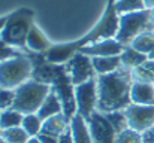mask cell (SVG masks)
<instances>
[{"instance_id": "5bb4252c", "label": "cell", "mask_w": 154, "mask_h": 143, "mask_svg": "<svg viewBox=\"0 0 154 143\" xmlns=\"http://www.w3.org/2000/svg\"><path fill=\"white\" fill-rule=\"evenodd\" d=\"M69 122H70V119H69L64 113L54 115L51 118L44 119L41 133L51 134V136H55V137H60L66 130H69Z\"/></svg>"}, {"instance_id": "9c48e42d", "label": "cell", "mask_w": 154, "mask_h": 143, "mask_svg": "<svg viewBox=\"0 0 154 143\" xmlns=\"http://www.w3.org/2000/svg\"><path fill=\"white\" fill-rule=\"evenodd\" d=\"M87 124L93 143H115L117 131L114 130L105 113L96 110L87 118Z\"/></svg>"}, {"instance_id": "8fae6325", "label": "cell", "mask_w": 154, "mask_h": 143, "mask_svg": "<svg viewBox=\"0 0 154 143\" xmlns=\"http://www.w3.org/2000/svg\"><path fill=\"white\" fill-rule=\"evenodd\" d=\"M52 45L50 43L48 37L44 34V31L33 24L29 36H27V42H26V51L29 52H35V54H45Z\"/></svg>"}, {"instance_id": "ffe728a7", "label": "cell", "mask_w": 154, "mask_h": 143, "mask_svg": "<svg viewBox=\"0 0 154 143\" xmlns=\"http://www.w3.org/2000/svg\"><path fill=\"white\" fill-rule=\"evenodd\" d=\"M42 122H44V121L39 118L38 113H27V115H24V118H23L21 127L26 130V133H27L30 137H35V136H38V134L41 133V130H42Z\"/></svg>"}, {"instance_id": "277c9868", "label": "cell", "mask_w": 154, "mask_h": 143, "mask_svg": "<svg viewBox=\"0 0 154 143\" xmlns=\"http://www.w3.org/2000/svg\"><path fill=\"white\" fill-rule=\"evenodd\" d=\"M144 31H154V25L151 22V16H150V9H142V10L120 15L118 31H117L115 39L124 46H129Z\"/></svg>"}, {"instance_id": "e575fe53", "label": "cell", "mask_w": 154, "mask_h": 143, "mask_svg": "<svg viewBox=\"0 0 154 143\" xmlns=\"http://www.w3.org/2000/svg\"><path fill=\"white\" fill-rule=\"evenodd\" d=\"M150 16H151V22H153V25H154V7L150 9Z\"/></svg>"}, {"instance_id": "2e32d148", "label": "cell", "mask_w": 154, "mask_h": 143, "mask_svg": "<svg viewBox=\"0 0 154 143\" xmlns=\"http://www.w3.org/2000/svg\"><path fill=\"white\" fill-rule=\"evenodd\" d=\"M120 60H121V67H123V69L133 70L135 67L142 66V64L148 60V57L129 45V46H124L123 52L120 54Z\"/></svg>"}, {"instance_id": "7a4b0ae2", "label": "cell", "mask_w": 154, "mask_h": 143, "mask_svg": "<svg viewBox=\"0 0 154 143\" xmlns=\"http://www.w3.org/2000/svg\"><path fill=\"white\" fill-rule=\"evenodd\" d=\"M33 24V12L27 7H21L6 16V22L0 30V40L20 51H26L27 36Z\"/></svg>"}, {"instance_id": "74e56055", "label": "cell", "mask_w": 154, "mask_h": 143, "mask_svg": "<svg viewBox=\"0 0 154 143\" xmlns=\"http://www.w3.org/2000/svg\"><path fill=\"white\" fill-rule=\"evenodd\" d=\"M0 133H2V130H0Z\"/></svg>"}, {"instance_id": "1f68e13d", "label": "cell", "mask_w": 154, "mask_h": 143, "mask_svg": "<svg viewBox=\"0 0 154 143\" xmlns=\"http://www.w3.org/2000/svg\"><path fill=\"white\" fill-rule=\"evenodd\" d=\"M145 66H147L151 72H154V60H147V61H145Z\"/></svg>"}, {"instance_id": "4fadbf2b", "label": "cell", "mask_w": 154, "mask_h": 143, "mask_svg": "<svg viewBox=\"0 0 154 143\" xmlns=\"http://www.w3.org/2000/svg\"><path fill=\"white\" fill-rule=\"evenodd\" d=\"M69 128H70V133L73 137V143H93L87 119L82 118L81 115L76 113L75 116L70 118Z\"/></svg>"}, {"instance_id": "d6986e66", "label": "cell", "mask_w": 154, "mask_h": 143, "mask_svg": "<svg viewBox=\"0 0 154 143\" xmlns=\"http://www.w3.org/2000/svg\"><path fill=\"white\" fill-rule=\"evenodd\" d=\"M130 46L135 48L136 51L145 54L148 57V54L153 51L154 48V31H144L142 34H139L132 43Z\"/></svg>"}, {"instance_id": "f1b7e54d", "label": "cell", "mask_w": 154, "mask_h": 143, "mask_svg": "<svg viewBox=\"0 0 154 143\" xmlns=\"http://www.w3.org/2000/svg\"><path fill=\"white\" fill-rule=\"evenodd\" d=\"M142 143H154V127L142 133Z\"/></svg>"}, {"instance_id": "836d02e7", "label": "cell", "mask_w": 154, "mask_h": 143, "mask_svg": "<svg viewBox=\"0 0 154 143\" xmlns=\"http://www.w3.org/2000/svg\"><path fill=\"white\" fill-rule=\"evenodd\" d=\"M5 22H6V16H3V18H0V30L3 28V25H5Z\"/></svg>"}, {"instance_id": "7402d4cb", "label": "cell", "mask_w": 154, "mask_h": 143, "mask_svg": "<svg viewBox=\"0 0 154 143\" xmlns=\"http://www.w3.org/2000/svg\"><path fill=\"white\" fill-rule=\"evenodd\" d=\"M105 116L108 118V121L111 122V125H112L114 130L117 131V134L129 128V122H127V116H126L124 110L108 112V113H105Z\"/></svg>"}, {"instance_id": "7c38bea8", "label": "cell", "mask_w": 154, "mask_h": 143, "mask_svg": "<svg viewBox=\"0 0 154 143\" xmlns=\"http://www.w3.org/2000/svg\"><path fill=\"white\" fill-rule=\"evenodd\" d=\"M130 101L135 104H154V84L133 82L130 88Z\"/></svg>"}, {"instance_id": "603a6c76", "label": "cell", "mask_w": 154, "mask_h": 143, "mask_svg": "<svg viewBox=\"0 0 154 143\" xmlns=\"http://www.w3.org/2000/svg\"><path fill=\"white\" fill-rule=\"evenodd\" d=\"M0 134L8 143H27L30 139V136L26 133L23 127H14V128L3 130Z\"/></svg>"}, {"instance_id": "4dcf8cb0", "label": "cell", "mask_w": 154, "mask_h": 143, "mask_svg": "<svg viewBox=\"0 0 154 143\" xmlns=\"http://www.w3.org/2000/svg\"><path fill=\"white\" fill-rule=\"evenodd\" d=\"M145 9H153L154 7V0H144Z\"/></svg>"}, {"instance_id": "5b68a950", "label": "cell", "mask_w": 154, "mask_h": 143, "mask_svg": "<svg viewBox=\"0 0 154 143\" xmlns=\"http://www.w3.org/2000/svg\"><path fill=\"white\" fill-rule=\"evenodd\" d=\"M51 87L42 82H38L35 79H29L24 84H21L18 88H15V101L14 109L20 110L21 113H36L50 94Z\"/></svg>"}, {"instance_id": "8d00e7d4", "label": "cell", "mask_w": 154, "mask_h": 143, "mask_svg": "<svg viewBox=\"0 0 154 143\" xmlns=\"http://www.w3.org/2000/svg\"><path fill=\"white\" fill-rule=\"evenodd\" d=\"M0 143H8L5 139H3V136H2V134H0Z\"/></svg>"}, {"instance_id": "d4e9b609", "label": "cell", "mask_w": 154, "mask_h": 143, "mask_svg": "<svg viewBox=\"0 0 154 143\" xmlns=\"http://www.w3.org/2000/svg\"><path fill=\"white\" fill-rule=\"evenodd\" d=\"M115 143H142V133H138L132 128H127L117 134Z\"/></svg>"}, {"instance_id": "52a82bcc", "label": "cell", "mask_w": 154, "mask_h": 143, "mask_svg": "<svg viewBox=\"0 0 154 143\" xmlns=\"http://www.w3.org/2000/svg\"><path fill=\"white\" fill-rule=\"evenodd\" d=\"M76 113L82 118H88L97 110V82L96 78L75 87Z\"/></svg>"}, {"instance_id": "cb8c5ba5", "label": "cell", "mask_w": 154, "mask_h": 143, "mask_svg": "<svg viewBox=\"0 0 154 143\" xmlns=\"http://www.w3.org/2000/svg\"><path fill=\"white\" fill-rule=\"evenodd\" d=\"M132 73V79L133 82H147V84H154V72H151L145 63L142 66L135 67L133 70H130Z\"/></svg>"}, {"instance_id": "484cf974", "label": "cell", "mask_w": 154, "mask_h": 143, "mask_svg": "<svg viewBox=\"0 0 154 143\" xmlns=\"http://www.w3.org/2000/svg\"><path fill=\"white\" fill-rule=\"evenodd\" d=\"M14 101H15V90L0 88V110L14 107Z\"/></svg>"}, {"instance_id": "d6a6232c", "label": "cell", "mask_w": 154, "mask_h": 143, "mask_svg": "<svg viewBox=\"0 0 154 143\" xmlns=\"http://www.w3.org/2000/svg\"><path fill=\"white\" fill-rule=\"evenodd\" d=\"M27 143H42V142L39 140V137H38V136H35V137H30Z\"/></svg>"}, {"instance_id": "e0dca14e", "label": "cell", "mask_w": 154, "mask_h": 143, "mask_svg": "<svg viewBox=\"0 0 154 143\" xmlns=\"http://www.w3.org/2000/svg\"><path fill=\"white\" fill-rule=\"evenodd\" d=\"M93 67L96 70V75H108L112 73L118 69H121V60L120 55H114V57H93Z\"/></svg>"}, {"instance_id": "83f0119b", "label": "cell", "mask_w": 154, "mask_h": 143, "mask_svg": "<svg viewBox=\"0 0 154 143\" xmlns=\"http://www.w3.org/2000/svg\"><path fill=\"white\" fill-rule=\"evenodd\" d=\"M38 137H39V140L42 143H57L58 142V137L51 136V134H45V133H39Z\"/></svg>"}, {"instance_id": "30bf717a", "label": "cell", "mask_w": 154, "mask_h": 143, "mask_svg": "<svg viewBox=\"0 0 154 143\" xmlns=\"http://www.w3.org/2000/svg\"><path fill=\"white\" fill-rule=\"evenodd\" d=\"M124 49V45L120 43L115 37L112 39H103L97 40L94 43H90L87 46L81 48L79 52L88 55V57H114V55H120Z\"/></svg>"}, {"instance_id": "6da1fadb", "label": "cell", "mask_w": 154, "mask_h": 143, "mask_svg": "<svg viewBox=\"0 0 154 143\" xmlns=\"http://www.w3.org/2000/svg\"><path fill=\"white\" fill-rule=\"evenodd\" d=\"M97 82V110L102 113L124 110L130 101V88L133 84L132 73L127 69H118L112 73L100 75Z\"/></svg>"}, {"instance_id": "8992f818", "label": "cell", "mask_w": 154, "mask_h": 143, "mask_svg": "<svg viewBox=\"0 0 154 143\" xmlns=\"http://www.w3.org/2000/svg\"><path fill=\"white\" fill-rule=\"evenodd\" d=\"M66 70L69 73V78L72 84L76 87L79 84H84L90 79L97 78L96 70L93 67V60L91 57L82 54V52H75L73 57L66 63Z\"/></svg>"}, {"instance_id": "d590c367", "label": "cell", "mask_w": 154, "mask_h": 143, "mask_svg": "<svg viewBox=\"0 0 154 143\" xmlns=\"http://www.w3.org/2000/svg\"><path fill=\"white\" fill-rule=\"evenodd\" d=\"M148 60H154V48H153V51L148 54Z\"/></svg>"}, {"instance_id": "3957f363", "label": "cell", "mask_w": 154, "mask_h": 143, "mask_svg": "<svg viewBox=\"0 0 154 143\" xmlns=\"http://www.w3.org/2000/svg\"><path fill=\"white\" fill-rule=\"evenodd\" d=\"M33 64L29 55L20 52L18 55L0 63V88L15 90L26 81L32 79Z\"/></svg>"}, {"instance_id": "ba28073f", "label": "cell", "mask_w": 154, "mask_h": 143, "mask_svg": "<svg viewBox=\"0 0 154 143\" xmlns=\"http://www.w3.org/2000/svg\"><path fill=\"white\" fill-rule=\"evenodd\" d=\"M124 113L127 116L129 128L138 133H145L147 130L154 127V104L130 103L124 109Z\"/></svg>"}, {"instance_id": "4316f807", "label": "cell", "mask_w": 154, "mask_h": 143, "mask_svg": "<svg viewBox=\"0 0 154 143\" xmlns=\"http://www.w3.org/2000/svg\"><path fill=\"white\" fill-rule=\"evenodd\" d=\"M20 52H24V51H20L17 48L5 43L3 40H0V63H3V61H6V60H9V58H12L15 55H18Z\"/></svg>"}, {"instance_id": "ac0fdd59", "label": "cell", "mask_w": 154, "mask_h": 143, "mask_svg": "<svg viewBox=\"0 0 154 143\" xmlns=\"http://www.w3.org/2000/svg\"><path fill=\"white\" fill-rule=\"evenodd\" d=\"M23 118L24 113H21L20 110L11 107L6 110H0V130H8V128H14V127H21L23 124Z\"/></svg>"}, {"instance_id": "f546056e", "label": "cell", "mask_w": 154, "mask_h": 143, "mask_svg": "<svg viewBox=\"0 0 154 143\" xmlns=\"http://www.w3.org/2000/svg\"><path fill=\"white\" fill-rule=\"evenodd\" d=\"M57 143H73V137H72L70 128H69V130H66V131L58 137V142Z\"/></svg>"}, {"instance_id": "9a60e30c", "label": "cell", "mask_w": 154, "mask_h": 143, "mask_svg": "<svg viewBox=\"0 0 154 143\" xmlns=\"http://www.w3.org/2000/svg\"><path fill=\"white\" fill-rule=\"evenodd\" d=\"M39 115V118L44 121L47 118H51L54 115H58V113H63V104L58 98V95L55 94L54 91H50V94L47 95V98L44 100V103L41 104L39 110L36 112Z\"/></svg>"}, {"instance_id": "44dd1931", "label": "cell", "mask_w": 154, "mask_h": 143, "mask_svg": "<svg viewBox=\"0 0 154 143\" xmlns=\"http://www.w3.org/2000/svg\"><path fill=\"white\" fill-rule=\"evenodd\" d=\"M111 1H112V4H114L118 15L145 9L144 0H111Z\"/></svg>"}]
</instances>
